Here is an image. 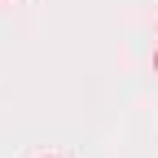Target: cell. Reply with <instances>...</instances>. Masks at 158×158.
<instances>
[{
  "mask_svg": "<svg viewBox=\"0 0 158 158\" xmlns=\"http://www.w3.org/2000/svg\"><path fill=\"white\" fill-rule=\"evenodd\" d=\"M154 70H158V53H154Z\"/></svg>",
  "mask_w": 158,
  "mask_h": 158,
  "instance_id": "obj_1",
  "label": "cell"
}]
</instances>
